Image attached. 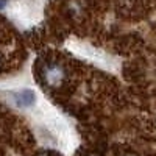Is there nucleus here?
I'll return each mask as SVG.
<instances>
[{
    "instance_id": "f03ea898",
    "label": "nucleus",
    "mask_w": 156,
    "mask_h": 156,
    "mask_svg": "<svg viewBox=\"0 0 156 156\" xmlns=\"http://www.w3.org/2000/svg\"><path fill=\"white\" fill-rule=\"evenodd\" d=\"M12 100L14 103L19 106V108H31L34 103H36V92L33 89H20V90H16V92H12Z\"/></svg>"
},
{
    "instance_id": "f257e3e1",
    "label": "nucleus",
    "mask_w": 156,
    "mask_h": 156,
    "mask_svg": "<svg viewBox=\"0 0 156 156\" xmlns=\"http://www.w3.org/2000/svg\"><path fill=\"white\" fill-rule=\"evenodd\" d=\"M64 75H66V72H64V67L61 66V64H58V62L45 64L44 69H42V73H41L44 83H45L48 87H56V86H59V84L64 81Z\"/></svg>"
}]
</instances>
